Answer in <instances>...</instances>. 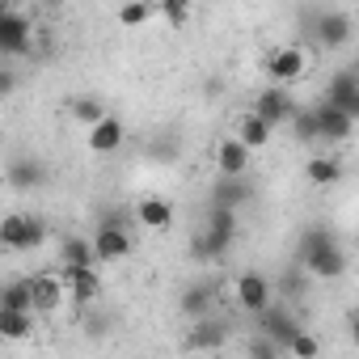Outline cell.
Wrapping results in <instances>:
<instances>
[{
    "mask_svg": "<svg viewBox=\"0 0 359 359\" xmlns=\"http://www.w3.org/2000/svg\"><path fill=\"white\" fill-rule=\"evenodd\" d=\"M296 262H300V271L313 275V279H338V275L346 271V250L334 241L330 229L313 224V229H304L300 241H296Z\"/></svg>",
    "mask_w": 359,
    "mask_h": 359,
    "instance_id": "1",
    "label": "cell"
},
{
    "mask_svg": "<svg viewBox=\"0 0 359 359\" xmlns=\"http://www.w3.org/2000/svg\"><path fill=\"white\" fill-rule=\"evenodd\" d=\"M47 241V220L34 212H9L0 220V245L22 254V250H39Z\"/></svg>",
    "mask_w": 359,
    "mask_h": 359,
    "instance_id": "2",
    "label": "cell"
},
{
    "mask_svg": "<svg viewBox=\"0 0 359 359\" xmlns=\"http://www.w3.org/2000/svg\"><path fill=\"white\" fill-rule=\"evenodd\" d=\"M34 51V18L22 9H0V55L5 60H22Z\"/></svg>",
    "mask_w": 359,
    "mask_h": 359,
    "instance_id": "3",
    "label": "cell"
},
{
    "mask_svg": "<svg viewBox=\"0 0 359 359\" xmlns=\"http://www.w3.org/2000/svg\"><path fill=\"white\" fill-rule=\"evenodd\" d=\"M309 34H313L325 51H338V47L351 43L355 22H351L346 9H317V13H309Z\"/></svg>",
    "mask_w": 359,
    "mask_h": 359,
    "instance_id": "4",
    "label": "cell"
},
{
    "mask_svg": "<svg viewBox=\"0 0 359 359\" xmlns=\"http://www.w3.org/2000/svg\"><path fill=\"white\" fill-rule=\"evenodd\" d=\"M233 300H237L241 313L258 317V313H266V309L275 304V283H271L262 271H241V275L233 279Z\"/></svg>",
    "mask_w": 359,
    "mask_h": 359,
    "instance_id": "5",
    "label": "cell"
},
{
    "mask_svg": "<svg viewBox=\"0 0 359 359\" xmlns=\"http://www.w3.org/2000/svg\"><path fill=\"white\" fill-rule=\"evenodd\" d=\"M254 325H258V334H262V338H271V342H275V346H283V351H287V346L304 334L300 317H296L283 300H275L266 313H258V317H254Z\"/></svg>",
    "mask_w": 359,
    "mask_h": 359,
    "instance_id": "6",
    "label": "cell"
},
{
    "mask_svg": "<svg viewBox=\"0 0 359 359\" xmlns=\"http://www.w3.org/2000/svg\"><path fill=\"white\" fill-rule=\"evenodd\" d=\"M262 72L271 76V85H279V89H287V85H296L304 72H309V55L300 51V47H271L266 51V60H262Z\"/></svg>",
    "mask_w": 359,
    "mask_h": 359,
    "instance_id": "7",
    "label": "cell"
},
{
    "mask_svg": "<svg viewBox=\"0 0 359 359\" xmlns=\"http://www.w3.org/2000/svg\"><path fill=\"white\" fill-rule=\"evenodd\" d=\"M131 250H135V237L123 229L118 216H110V220L97 224V233H93V254H97V262H123V258H131Z\"/></svg>",
    "mask_w": 359,
    "mask_h": 359,
    "instance_id": "8",
    "label": "cell"
},
{
    "mask_svg": "<svg viewBox=\"0 0 359 359\" xmlns=\"http://www.w3.org/2000/svg\"><path fill=\"white\" fill-rule=\"evenodd\" d=\"M250 110H254V114H258V118H262V123H266L271 131H275V127L292 123L300 106L292 102V93H287V89H279V85H266V89H262V93H258V97L250 102Z\"/></svg>",
    "mask_w": 359,
    "mask_h": 359,
    "instance_id": "9",
    "label": "cell"
},
{
    "mask_svg": "<svg viewBox=\"0 0 359 359\" xmlns=\"http://www.w3.org/2000/svg\"><path fill=\"white\" fill-rule=\"evenodd\" d=\"M60 279L68 283V300L76 309H93V300L102 296V275L93 266H60Z\"/></svg>",
    "mask_w": 359,
    "mask_h": 359,
    "instance_id": "10",
    "label": "cell"
},
{
    "mask_svg": "<svg viewBox=\"0 0 359 359\" xmlns=\"http://www.w3.org/2000/svg\"><path fill=\"white\" fill-rule=\"evenodd\" d=\"M224 342H229V325H224L216 313L203 317V321H195V325L187 330V351H191V355H216Z\"/></svg>",
    "mask_w": 359,
    "mask_h": 359,
    "instance_id": "11",
    "label": "cell"
},
{
    "mask_svg": "<svg viewBox=\"0 0 359 359\" xmlns=\"http://www.w3.org/2000/svg\"><path fill=\"white\" fill-rule=\"evenodd\" d=\"M30 292H34V313H60L68 304V283L60 279V271L30 275Z\"/></svg>",
    "mask_w": 359,
    "mask_h": 359,
    "instance_id": "12",
    "label": "cell"
},
{
    "mask_svg": "<svg viewBox=\"0 0 359 359\" xmlns=\"http://www.w3.org/2000/svg\"><path fill=\"white\" fill-rule=\"evenodd\" d=\"M313 110H317V127H321V140L325 144H342V140H351L355 135V123H351V114L346 110H338L334 102H313Z\"/></svg>",
    "mask_w": 359,
    "mask_h": 359,
    "instance_id": "13",
    "label": "cell"
},
{
    "mask_svg": "<svg viewBox=\"0 0 359 359\" xmlns=\"http://www.w3.org/2000/svg\"><path fill=\"white\" fill-rule=\"evenodd\" d=\"M250 161H254V152H250L237 135H224V140L216 144V173H220V177H245V173H250Z\"/></svg>",
    "mask_w": 359,
    "mask_h": 359,
    "instance_id": "14",
    "label": "cell"
},
{
    "mask_svg": "<svg viewBox=\"0 0 359 359\" xmlns=\"http://www.w3.org/2000/svg\"><path fill=\"white\" fill-rule=\"evenodd\" d=\"M233 241H237L233 233H224V229H208V224H203V229L191 237V258H195V262H220V258L233 250Z\"/></svg>",
    "mask_w": 359,
    "mask_h": 359,
    "instance_id": "15",
    "label": "cell"
},
{
    "mask_svg": "<svg viewBox=\"0 0 359 359\" xmlns=\"http://www.w3.org/2000/svg\"><path fill=\"white\" fill-rule=\"evenodd\" d=\"M212 304H216V287L203 283V279H195L191 287H182V296H177V309H182V317L191 325L203 321V317H212Z\"/></svg>",
    "mask_w": 359,
    "mask_h": 359,
    "instance_id": "16",
    "label": "cell"
},
{
    "mask_svg": "<svg viewBox=\"0 0 359 359\" xmlns=\"http://www.w3.org/2000/svg\"><path fill=\"white\" fill-rule=\"evenodd\" d=\"M250 199H254V182H250V177H216V187H212V208L241 212Z\"/></svg>",
    "mask_w": 359,
    "mask_h": 359,
    "instance_id": "17",
    "label": "cell"
},
{
    "mask_svg": "<svg viewBox=\"0 0 359 359\" xmlns=\"http://www.w3.org/2000/svg\"><path fill=\"white\" fill-rule=\"evenodd\" d=\"M85 144H89V152H97V156L118 152V148L127 144V127H123V118H118V114H110L106 123H97V127L85 135Z\"/></svg>",
    "mask_w": 359,
    "mask_h": 359,
    "instance_id": "18",
    "label": "cell"
},
{
    "mask_svg": "<svg viewBox=\"0 0 359 359\" xmlns=\"http://www.w3.org/2000/svg\"><path fill=\"white\" fill-rule=\"evenodd\" d=\"M135 220L148 229V233H169L173 229V203L161 199V195H148L135 203Z\"/></svg>",
    "mask_w": 359,
    "mask_h": 359,
    "instance_id": "19",
    "label": "cell"
},
{
    "mask_svg": "<svg viewBox=\"0 0 359 359\" xmlns=\"http://www.w3.org/2000/svg\"><path fill=\"white\" fill-rule=\"evenodd\" d=\"M233 135H237V140H241V144H245L250 152H258V148H266V144H271V135H275V131H271V127H266V123H262V118H258L254 110H245V114L237 118Z\"/></svg>",
    "mask_w": 359,
    "mask_h": 359,
    "instance_id": "20",
    "label": "cell"
},
{
    "mask_svg": "<svg viewBox=\"0 0 359 359\" xmlns=\"http://www.w3.org/2000/svg\"><path fill=\"white\" fill-rule=\"evenodd\" d=\"M0 309H5V313H34L30 275H26V279H9L5 287H0Z\"/></svg>",
    "mask_w": 359,
    "mask_h": 359,
    "instance_id": "21",
    "label": "cell"
},
{
    "mask_svg": "<svg viewBox=\"0 0 359 359\" xmlns=\"http://www.w3.org/2000/svg\"><path fill=\"white\" fill-rule=\"evenodd\" d=\"M304 177L313 187H338L342 182V161L338 156H309L304 161Z\"/></svg>",
    "mask_w": 359,
    "mask_h": 359,
    "instance_id": "22",
    "label": "cell"
},
{
    "mask_svg": "<svg viewBox=\"0 0 359 359\" xmlns=\"http://www.w3.org/2000/svg\"><path fill=\"white\" fill-rule=\"evenodd\" d=\"M351 97H359V76H355V72H351V64H346V68H338V72L330 76V85H325V102L346 106Z\"/></svg>",
    "mask_w": 359,
    "mask_h": 359,
    "instance_id": "23",
    "label": "cell"
},
{
    "mask_svg": "<svg viewBox=\"0 0 359 359\" xmlns=\"http://www.w3.org/2000/svg\"><path fill=\"white\" fill-rule=\"evenodd\" d=\"M60 266H97L93 241H85V237H64V245H60Z\"/></svg>",
    "mask_w": 359,
    "mask_h": 359,
    "instance_id": "24",
    "label": "cell"
},
{
    "mask_svg": "<svg viewBox=\"0 0 359 359\" xmlns=\"http://www.w3.org/2000/svg\"><path fill=\"white\" fill-rule=\"evenodd\" d=\"M72 118H76L85 131H93L97 123H106V118H110V110H106V102H102V97H72Z\"/></svg>",
    "mask_w": 359,
    "mask_h": 359,
    "instance_id": "25",
    "label": "cell"
},
{
    "mask_svg": "<svg viewBox=\"0 0 359 359\" xmlns=\"http://www.w3.org/2000/svg\"><path fill=\"white\" fill-rule=\"evenodd\" d=\"M30 334H34V313H5V309H0V338L22 342Z\"/></svg>",
    "mask_w": 359,
    "mask_h": 359,
    "instance_id": "26",
    "label": "cell"
},
{
    "mask_svg": "<svg viewBox=\"0 0 359 359\" xmlns=\"http://www.w3.org/2000/svg\"><path fill=\"white\" fill-rule=\"evenodd\" d=\"M114 18H118V26H127V30H140V26H148V22L156 18V9L144 5V0H131V5H118V9H114Z\"/></svg>",
    "mask_w": 359,
    "mask_h": 359,
    "instance_id": "27",
    "label": "cell"
},
{
    "mask_svg": "<svg viewBox=\"0 0 359 359\" xmlns=\"http://www.w3.org/2000/svg\"><path fill=\"white\" fill-rule=\"evenodd\" d=\"M39 182H43V165H39V161H13V165H9V187L30 191V187H39Z\"/></svg>",
    "mask_w": 359,
    "mask_h": 359,
    "instance_id": "28",
    "label": "cell"
},
{
    "mask_svg": "<svg viewBox=\"0 0 359 359\" xmlns=\"http://www.w3.org/2000/svg\"><path fill=\"white\" fill-rule=\"evenodd\" d=\"M292 127H296V135L304 144H321V127H317V110L313 106H300L296 118H292Z\"/></svg>",
    "mask_w": 359,
    "mask_h": 359,
    "instance_id": "29",
    "label": "cell"
},
{
    "mask_svg": "<svg viewBox=\"0 0 359 359\" xmlns=\"http://www.w3.org/2000/svg\"><path fill=\"white\" fill-rule=\"evenodd\" d=\"M156 18L169 26V30H182L191 22V5H182V0H165V5H156Z\"/></svg>",
    "mask_w": 359,
    "mask_h": 359,
    "instance_id": "30",
    "label": "cell"
},
{
    "mask_svg": "<svg viewBox=\"0 0 359 359\" xmlns=\"http://www.w3.org/2000/svg\"><path fill=\"white\" fill-rule=\"evenodd\" d=\"M245 359H287V351H283V346H275L271 338L254 334V338L245 342Z\"/></svg>",
    "mask_w": 359,
    "mask_h": 359,
    "instance_id": "31",
    "label": "cell"
},
{
    "mask_svg": "<svg viewBox=\"0 0 359 359\" xmlns=\"http://www.w3.org/2000/svg\"><path fill=\"white\" fill-rule=\"evenodd\" d=\"M203 224H208V229H224V233H233V237H237V212H229V208H212V203H208Z\"/></svg>",
    "mask_w": 359,
    "mask_h": 359,
    "instance_id": "32",
    "label": "cell"
},
{
    "mask_svg": "<svg viewBox=\"0 0 359 359\" xmlns=\"http://www.w3.org/2000/svg\"><path fill=\"white\" fill-rule=\"evenodd\" d=\"M287 355H292V359H321V342H317V338L304 330V334H300V338L287 346Z\"/></svg>",
    "mask_w": 359,
    "mask_h": 359,
    "instance_id": "33",
    "label": "cell"
},
{
    "mask_svg": "<svg viewBox=\"0 0 359 359\" xmlns=\"http://www.w3.org/2000/svg\"><path fill=\"white\" fill-rule=\"evenodd\" d=\"M304 287H309L304 271H300V266H292V275H283V292H287V296H300Z\"/></svg>",
    "mask_w": 359,
    "mask_h": 359,
    "instance_id": "34",
    "label": "cell"
},
{
    "mask_svg": "<svg viewBox=\"0 0 359 359\" xmlns=\"http://www.w3.org/2000/svg\"><path fill=\"white\" fill-rule=\"evenodd\" d=\"M18 89V76H13V68H5V72H0V97H9Z\"/></svg>",
    "mask_w": 359,
    "mask_h": 359,
    "instance_id": "35",
    "label": "cell"
},
{
    "mask_svg": "<svg viewBox=\"0 0 359 359\" xmlns=\"http://www.w3.org/2000/svg\"><path fill=\"white\" fill-rule=\"evenodd\" d=\"M346 334H351V346L359 351V313H351V321H346Z\"/></svg>",
    "mask_w": 359,
    "mask_h": 359,
    "instance_id": "36",
    "label": "cell"
},
{
    "mask_svg": "<svg viewBox=\"0 0 359 359\" xmlns=\"http://www.w3.org/2000/svg\"><path fill=\"white\" fill-rule=\"evenodd\" d=\"M351 72H355V76H359V55H355V64H351Z\"/></svg>",
    "mask_w": 359,
    "mask_h": 359,
    "instance_id": "37",
    "label": "cell"
},
{
    "mask_svg": "<svg viewBox=\"0 0 359 359\" xmlns=\"http://www.w3.org/2000/svg\"><path fill=\"white\" fill-rule=\"evenodd\" d=\"M191 359H216V355H191Z\"/></svg>",
    "mask_w": 359,
    "mask_h": 359,
    "instance_id": "38",
    "label": "cell"
}]
</instances>
